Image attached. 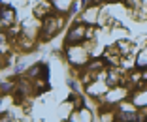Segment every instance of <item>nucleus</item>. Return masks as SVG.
I'll return each instance as SVG.
<instances>
[{"instance_id":"nucleus-2","label":"nucleus","mask_w":147,"mask_h":122,"mask_svg":"<svg viewBox=\"0 0 147 122\" xmlns=\"http://www.w3.org/2000/svg\"><path fill=\"white\" fill-rule=\"evenodd\" d=\"M0 21L6 26L15 23V9H13L11 6H2L0 4Z\"/></svg>"},{"instance_id":"nucleus-1","label":"nucleus","mask_w":147,"mask_h":122,"mask_svg":"<svg viewBox=\"0 0 147 122\" xmlns=\"http://www.w3.org/2000/svg\"><path fill=\"white\" fill-rule=\"evenodd\" d=\"M45 21H43V36L42 38L47 41V39H51V38H55V34L59 30H61V26H62V19H59V17H53V15H47V17H43Z\"/></svg>"}]
</instances>
